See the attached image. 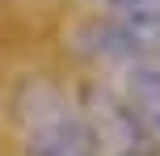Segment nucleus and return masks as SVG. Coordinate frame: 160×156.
<instances>
[{"instance_id":"f257e3e1","label":"nucleus","mask_w":160,"mask_h":156,"mask_svg":"<svg viewBox=\"0 0 160 156\" xmlns=\"http://www.w3.org/2000/svg\"><path fill=\"white\" fill-rule=\"evenodd\" d=\"M13 123L25 156H101V135L84 106L47 76H25L13 89Z\"/></svg>"},{"instance_id":"f03ea898","label":"nucleus","mask_w":160,"mask_h":156,"mask_svg":"<svg viewBox=\"0 0 160 156\" xmlns=\"http://www.w3.org/2000/svg\"><path fill=\"white\" fill-rule=\"evenodd\" d=\"M114 80H118L114 93H118L122 106L131 110L139 135L152 139V143H160V59L131 63V68H122Z\"/></svg>"},{"instance_id":"7ed1b4c3","label":"nucleus","mask_w":160,"mask_h":156,"mask_svg":"<svg viewBox=\"0 0 160 156\" xmlns=\"http://www.w3.org/2000/svg\"><path fill=\"white\" fill-rule=\"evenodd\" d=\"M97 17L114 21L152 59H160V0H97Z\"/></svg>"},{"instance_id":"20e7f679","label":"nucleus","mask_w":160,"mask_h":156,"mask_svg":"<svg viewBox=\"0 0 160 156\" xmlns=\"http://www.w3.org/2000/svg\"><path fill=\"white\" fill-rule=\"evenodd\" d=\"M114 156H156L152 148H127V152H114Z\"/></svg>"}]
</instances>
